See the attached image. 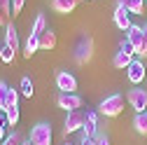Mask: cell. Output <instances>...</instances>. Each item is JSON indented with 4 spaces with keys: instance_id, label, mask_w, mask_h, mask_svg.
Instances as JSON below:
<instances>
[{
    "instance_id": "cell-1",
    "label": "cell",
    "mask_w": 147,
    "mask_h": 145,
    "mask_svg": "<svg viewBox=\"0 0 147 145\" xmlns=\"http://www.w3.org/2000/svg\"><path fill=\"white\" fill-rule=\"evenodd\" d=\"M94 51H96L94 38H91L89 33H82L75 40V47H72V59H75L77 66H86L91 59H94Z\"/></svg>"
},
{
    "instance_id": "cell-2",
    "label": "cell",
    "mask_w": 147,
    "mask_h": 145,
    "mask_svg": "<svg viewBox=\"0 0 147 145\" xmlns=\"http://www.w3.org/2000/svg\"><path fill=\"white\" fill-rule=\"evenodd\" d=\"M126 40H128V45L133 47L136 56L147 59V24H142V26L131 24V28L126 30Z\"/></svg>"
},
{
    "instance_id": "cell-3",
    "label": "cell",
    "mask_w": 147,
    "mask_h": 145,
    "mask_svg": "<svg viewBox=\"0 0 147 145\" xmlns=\"http://www.w3.org/2000/svg\"><path fill=\"white\" fill-rule=\"evenodd\" d=\"M124 101H126V96H121V94H112V96L103 98L98 103V115H103V117H117V115H121L124 112Z\"/></svg>"
},
{
    "instance_id": "cell-4",
    "label": "cell",
    "mask_w": 147,
    "mask_h": 145,
    "mask_svg": "<svg viewBox=\"0 0 147 145\" xmlns=\"http://www.w3.org/2000/svg\"><path fill=\"white\" fill-rule=\"evenodd\" d=\"M51 124H47V122H38L30 129V136H28V140H30V145H51Z\"/></svg>"
},
{
    "instance_id": "cell-5",
    "label": "cell",
    "mask_w": 147,
    "mask_h": 145,
    "mask_svg": "<svg viewBox=\"0 0 147 145\" xmlns=\"http://www.w3.org/2000/svg\"><path fill=\"white\" fill-rule=\"evenodd\" d=\"M126 101L131 108H136V112H147V89L145 87H133L126 91Z\"/></svg>"
},
{
    "instance_id": "cell-6",
    "label": "cell",
    "mask_w": 147,
    "mask_h": 145,
    "mask_svg": "<svg viewBox=\"0 0 147 145\" xmlns=\"http://www.w3.org/2000/svg\"><path fill=\"white\" fill-rule=\"evenodd\" d=\"M133 61V47L128 45V40H121L119 42V51H115V56H112V66L115 68H128Z\"/></svg>"
},
{
    "instance_id": "cell-7",
    "label": "cell",
    "mask_w": 147,
    "mask_h": 145,
    "mask_svg": "<svg viewBox=\"0 0 147 145\" xmlns=\"http://www.w3.org/2000/svg\"><path fill=\"white\" fill-rule=\"evenodd\" d=\"M56 105L63 108L65 112H72V110H80V108L84 105V98L80 94H68V91H61L56 96Z\"/></svg>"
},
{
    "instance_id": "cell-8",
    "label": "cell",
    "mask_w": 147,
    "mask_h": 145,
    "mask_svg": "<svg viewBox=\"0 0 147 145\" xmlns=\"http://www.w3.org/2000/svg\"><path fill=\"white\" fill-rule=\"evenodd\" d=\"M84 117H86V112H82V110H72V112H68L65 124H63V136L75 133V131H82V126H84Z\"/></svg>"
},
{
    "instance_id": "cell-9",
    "label": "cell",
    "mask_w": 147,
    "mask_h": 145,
    "mask_svg": "<svg viewBox=\"0 0 147 145\" xmlns=\"http://www.w3.org/2000/svg\"><path fill=\"white\" fill-rule=\"evenodd\" d=\"M126 75H128V82H131L133 87L142 84V80H145V75H147V68L142 66V59H133L131 66L126 68Z\"/></svg>"
},
{
    "instance_id": "cell-10",
    "label": "cell",
    "mask_w": 147,
    "mask_h": 145,
    "mask_svg": "<svg viewBox=\"0 0 147 145\" xmlns=\"http://www.w3.org/2000/svg\"><path fill=\"white\" fill-rule=\"evenodd\" d=\"M56 87L61 91H68V94H77V77L68 70H59L56 72Z\"/></svg>"
},
{
    "instance_id": "cell-11",
    "label": "cell",
    "mask_w": 147,
    "mask_h": 145,
    "mask_svg": "<svg viewBox=\"0 0 147 145\" xmlns=\"http://www.w3.org/2000/svg\"><path fill=\"white\" fill-rule=\"evenodd\" d=\"M82 136H89V138H96L98 136V110H86Z\"/></svg>"
},
{
    "instance_id": "cell-12",
    "label": "cell",
    "mask_w": 147,
    "mask_h": 145,
    "mask_svg": "<svg viewBox=\"0 0 147 145\" xmlns=\"http://www.w3.org/2000/svg\"><path fill=\"white\" fill-rule=\"evenodd\" d=\"M115 24L119 30H128L131 28V12L124 7L121 0H117V7H115Z\"/></svg>"
},
{
    "instance_id": "cell-13",
    "label": "cell",
    "mask_w": 147,
    "mask_h": 145,
    "mask_svg": "<svg viewBox=\"0 0 147 145\" xmlns=\"http://www.w3.org/2000/svg\"><path fill=\"white\" fill-rule=\"evenodd\" d=\"M77 5H80V0H51V9L59 14H70Z\"/></svg>"
},
{
    "instance_id": "cell-14",
    "label": "cell",
    "mask_w": 147,
    "mask_h": 145,
    "mask_svg": "<svg viewBox=\"0 0 147 145\" xmlns=\"http://www.w3.org/2000/svg\"><path fill=\"white\" fill-rule=\"evenodd\" d=\"M5 45H9L14 51H19V33H16V26L14 24H7L5 26Z\"/></svg>"
},
{
    "instance_id": "cell-15",
    "label": "cell",
    "mask_w": 147,
    "mask_h": 145,
    "mask_svg": "<svg viewBox=\"0 0 147 145\" xmlns=\"http://www.w3.org/2000/svg\"><path fill=\"white\" fill-rule=\"evenodd\" d=\"M56 42H59V40H56V33H54L51 28H47V30L40 35V49H47V51H49V49L56 47Z\"/></svg>"
},
{
    "instance_id": "cell-16",
    "label": "cell",
    "mask_w": 147,
    "mask_h": 145,
    "mask_svg": "<svg viewBox=\"0 0 147 145\" xmlns=\"http://www.w3.org/2000/svg\"><path fill=\"white\" fill-rule=\"evenodd\" d=\"M47 28H49L47 26V16L45 14H38V16H35V21H33V26H30V33L28 35H38V38H40Z\"/></svg>"
},
{
    "instance_id": "cell-17",
    "label": "cell",
    "mask_w": 147,
    "mask_h": 145,
    "mask_svg": "<svg viewBox=\"0 0 147 145\" xmlns=\"http://www.w3.org/2000/svg\"><path fill=\"white\" fill-rule=\"evenodd\" d=\"M133 129H136L140 136L147 138V112H136V117H133Z\"/></svg>"
},
{
    "instance_id": "cell-18",
    "label": "cell",
    "mask_w": 147,
    "mask_h": 145,
    "mask_svg": "<svg viewBox=\"0 0 147 145\" xmlns=\"http://www.w3.org/2000/svg\"><path fill=\"white\" fill-rule=\"evenodd\" d=\"M12 16V0H0V26H7Z\"/></svg>"
},
{
    "instance_id": "cell-19",
    "label": "cell",
    "mask_w": 147,
    "mask_h": 145,
    "mask_svg": "<svg viewBox=\"0 0 147 145\" xmlns=\"http://www.w3.org/2000/svg\"><path fill=\"white\" fill-rule=\"evenodd\" d=\"M38 49H40V38H38V35H28V42H26V47H24V56L30 59Z\"/></svg>"
},
{
    "instance_id": "cell-20",
    "label": "cell",
    "mask_w": 147,
    "mask_h": 145,
    "mask_svg": "<svg viewBox=\"0 0 147 145\" xmlns=\"http://www.w3.org/2000/svg\"><path fill=\"white\" fill-rule=\"evenodd\" d=\"M131 14H145V0H121Z\"/></svg>"
},
{
    "instance_id": "cell-21",
    "label": "cell",
    "mask_w": 147,
    "mask_h": 145,
    "mask_svg": "<svg viewBox=\"0 0 147 145\" xmlns=\"http://www.w3.org/2000/svg\"><path fill=\"white\" fill-rule=\"evenodd\" d=\"M19 94H21V96H26V98H30V96L35 94V89H33V80H30L28 75H24V77H21V84H19Z\"/></svg>"
},
{
    "instance_id": "cell-22",
    "label": "cell",
    "mask_w": 147,
    "mask_h": 145,
    "mask_svg": "<svg viewBox=\"0 0 147 145\" xmlns=\"http://www.w3.org/2000/svg\"><path fill=\"white\" fill-rule=\"evenodd\" d=\"M7 105H9V84L0 80V110H7Z\"/></svg>"
},
{
    "instance_id": "cell-23",
    "label": "cell",
    "mask_w": 147,
    "mask_h": 145,
    "mask_svg": "<svg viewBox=\"0 0 147 145\" xmlns=\"http://www.w3.org/2000/svg\"><path fill=\"white\" fill-rule=\"evenodd\" d=\"M24 133L21 131H12V133H7V138L0 143V145H24Z\"/></svg>"
},
{
    "instance_id": "cell-24",
    "label": "cell",
    "mask_w": 147,
    "mask_h": 145,
    "mask_svg": "<svg viewBox=\"0 0 147 145\" xmlns=\"http://www.w3.org/2000/svg\"><path fill=\"white\" fill-rule=\"evenodd\" d=\"M5 117H7L9 126H16V124H19V105H9L5 110Z\"/></svg>"
},
{
    "instance_id": "cell-25",
    "label": "cell",
    "mask_w": 147,
    "mask_h": 145,
    "mask_svg": "<svg viewBox=\"0 0 147 145\" xmlns=\"http://www.w3.org/2000/svg\"><path fill=\"white\" fill-rule=\"evenodd\" d=\"M16 56V51L9 47V45H3V49H0V61H5V63H12Z\"/></svg>"
},
{
    "instance_id": "cell-26",
    "label": "cell",
    "mask_w": 147,
    "mask_h": 145,
    "mask_svg": "<svg viewBox=\"0 0 147 145\" xmlns=\"http://www.w3.org/2000/svg\"><path fill=\"white\" fill-rule=\"evenodd\" d=\"M7 117H5V112L3 110H0V143H3L5 138H7Z\"/></svg>"
},
{
    "instance_id": "cell-27",
    "label": "cell",
    "mask_w": 147,
    "mask_h": 145,
    "mask_svg": "<svg viewBox=\"0 0 147 145\" xmlns=\"http://www.w3.org/2000/svg\"><path fill=\"white\" fill-rule=\"evenodd\" d=\"M19 89H14V87H9V105H19ZM7 105V108H9Z\"/></svg>"
},
{
    "instance_id": "cell-28",
    "label": "cell",
    "mask_w": 147,
    "mask_h": 145,
    "mask_svg": "<svg viewBox=\"0 0 147 145\" xmlns=\"http://www.w3.org/2000/svg\"><path fill=\"white\" fill-rule=\"evenodd\" d=\"M24 3H26V0H12V16L21 14V9H24Z\"/></svg>"
},
{
    "instance_id": "cell-29",
    "label": "cell",
    "mask_w": 147,
    "mask_h": 145,
    "mask_svg": "<svg viewBox=\"0 0 147 145\" xmlns=\"http://www.w3.org/2000/svg\"><path fill=\"white\" fill-rule=\"evenodd\" d=\"M96 145H110V136L107 133H98L96 136Z\"/></svg>"
},
{
    "instance_id": "cell-30",
    "label": "cell",
    "mask_w": 147,
    "mask_h": 145,
    "mask_svg": "<svg viewBox=\"0 0 147 145\" xmlns=\"http://www.w3.org/2000/svg\"><path fill=\"white\" fill-rule=\"evenodd\" d=\"M80 145H96V138H89V136H80Z\"/></svg>"
},
{
    "instance_id": "cell-31",
    "label": "cell",
    "mask_w": 147,
    "mask_h": 145,
    "mask_svg": "<svg viewBox=\"0 0 147 145\" xmlns=\"http://www.w3.org/2000/svg\"><path fill=\"white\" fill-rule=\"evenodd\" d=\"M24 145H30V140H24Z\"/></svg>"
},
{
    "instance_id": "cell-32",
    "label": "cell",
    "mask_w": 147,
    "mask_h": 145,
    "mask_svg": "<svg viewBox=\"0 0 147 145\" xmlns=\"http://www.w3.org/2000/svg\"><path fill=\"white\" fill-rule=\"evenodd\" d=\"M63 145H72V143H63Z\"/></svg>"
},
{
    "instance_id": "cell-33",
    "label": "cell",
    "mask_w": 147,
    "mask_h": 145,
    "mask_svg": "<svg viewBox=\"0 0 147 145\" xmlns=\"http://www.w3.org/2000/svg\"><path fill=\"white\" fill-rule=\"evenodd\" d=\"M0 49H3V45H0Z\"/></svg>"
},
{
    "instance_id": "cell-34",
    "label": "cell",
    "mask_w": 147,
    "mask_h": 145,
    "mask_svg": "<svg viewBox=\"0 0 147 145\" xmlns=\"http://www.w3.org/2000/svg\"><path fill=\"white\" fill-rule=\"evenodd\" d=\"M145 3H147V0H145Z\"/></svg>"
}]
</instances>
